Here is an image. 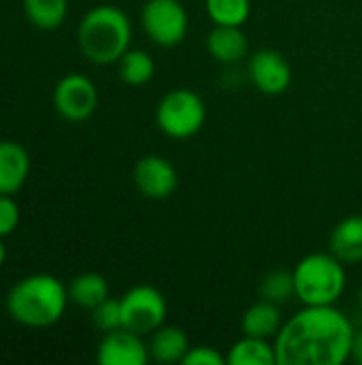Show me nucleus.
Wrapping results in <instances>:
<instances>
[{
    "mask_svg": "<svg viewBox=\"0 0 362 365\" xmlns=\"http://www.w3.org/2000/svg\"><path fill=\"white\" fill-rule=\"evenodd\" d=\"M354 325L335 306H305L275 336L277 365H344Z\"/></svg>",
    "mask_w": 362,
    "mask_h": 365,
    "instance_id": "nucleus-1",
    "label": "nucleus"
},
{
    "mask_svg": "<svg viewBox=\"0 0 362 365\" xmlns=\"http://www.w3.org/2000/svg\"><path fill=\"white\" fill-rule=\"evenodd\" d=\"M68 287L51 274H32L21 278L4 297L9 317L23 327H51L68 306Z\"/></svg>",
    "mask_w": 362,
    "mask_h": 365,
    "instance_id": "nucleus-2",
    "label": "nucleus"
},
{
    "mask_svg": "<svg viewBox=\"0 0 362 365\" xmlns=\"http://www.w3.org/2000/svg\"><path fill=\"white\" fill-rule=\"evenodd\" d=\"M130 17L113 4H98L90 9L77 28V45L81 53L98 66L117 64V60L130 49Z\"/></svg>",
    "mask_w": 362,
    "mask_h": 365,
    "instance_id": "nucleus-3",
    "label": "nucleus"
},
{
    "mask_svg": "<svg viewBox=\"0 0 362 365\" xmlns=\"http://www.w3.org/2000/svg\"><path fill=\"white\" fill-rule=\"evenodd\" d=\"M292 274L297 299L303 306H335L346 291V263L333 252L303 257Z\"/></svg>",
    "mask_w": 362,
    "mask_h": 365,
    "instance_id": "nucleus-4",
    "label": "nucleus"
},
{
    "mask_svg": "<svg viewBox=\"0 0 362 365\" xmlns=\"http://www.w3.org/2000/svg\"><path fill=\"white\" fill-rule=\"evenodd\" d=\"M207 120V105L203 96L190 88H175L166 92L156 107V124L171 139L194 137Z\"/></svg>",
    "mask_w": 362,
    "mask_h": 365,
    "instance_id": "nucleus-5",
    "label": "nucleus"
},
{
    "mask_svg": "<svg viewBox=\"0 0 362 365\" xmlns=\"http://www.w3.org/2000/svg\"><path fill=\"white\" fill-rule=\"evenodd\" d=\"M141 24L147 38L164 49L177 47L190 28L188 11L179 0H147L141 11Z\"/></svg>",
    "mask_w": 362,
    "mask_h": 365,
    "instance_id": "nucleus-6",
    "label": "nucleus"
},
{
    "mask_svg": "<svg viewBox=\"0 0 362 365\" xmlns=\"http://www.w3.org/2000/svg\"><path fill=\"white\" fill-rule=\"evenodd\" d=\"M122 302V317L124 327L141 334L151 336L158 327L166 321V299L164 295L151 284H139L124 293Z\"/></svg>",
    "mask_w": 362,
    "mask_h": 365,
    "instance_id": "nucleus-7",
    "label": "nucleus"
},
{
    "mask_svg": "<svg viewBox=\"0 0 362 365\" xmlns=\"http://www.w3.org/2000/svg\"><path fill=\"white\" fill-rule=\"evenodd\" d=\"M98 107L94 81L81 73L64 75L53 88V109L68 122H85Z\"/></svg>",
    "mask_w": 362,
    "mask_h": 365,
    "instance_id": "nucleus-8",
    "label": "nucleus"
},
{
    "mask_svg": "<svg viewBox=\"0 0 362 365\" xmlns=\"http://www.w3.org/2000/svg\"><path fill=\"white\" fill-rule=\"evenodd\" d=\"M134 188L151 201H164L175 195L179 175L173 163L158 154H147L137 160L132 169Z\"/></svg>",
    "mask_w": 362,
    "mask_h": 365,
    "instance_id": "nucleus-9",
    "label": "nucleus"
},
{
    "mask_svg": "<svg viewBox=\"0 0 362 365\" xmlns=\"http://www.w3.org/2000/svg\"><path fill=\"white\" fill-rule=\"evenodd\" d=\"M247 77L258 88V92L267 96H280L292 83V66L280 51L260 49L250 56Z\"/></svg>",
    "mask_w": 362,
    "mask_h": 365,
    "instance_id": "nucleus-10",
    "label": "nucleus"
},
{
    "mask_svg": "<svg viewBox=\"0 0 362 365\" xmlns=\"http://www.w3.org/2000/svg\"><path fill=\"white\" fill-rule=\"evenodd\" d=\"M149 359V346L143 342V336L126 327L102 334L96 349V361L100 365H147Z\"/></svg>",
    "mask_w": 362,
    "mask_h": 365,
    "instance_id": "nucleus-11",
    "label": "nucleus"
},
{
    "mask_svg": "<svg viewBox=\"0 0 362 365\" xmlns=\"http://www.w3.org/2000/svg\"><path fill=\"white\" fill-rule=\"evenodd\" d=\"M30 175V154L17 143L2 139L0 141V195H15L21 190Z\"/></svg>",
    "mask_w": 362,
    "mask_h": 365,
    "instance_id": "nucleus-12",
    "label": "nucleus"
},
{
    "mask_svg": "<svg viewBox=\"0 0 362 365\" xmlns=\"http://www.w3.org/2000/svg\"><path fill=\"white\" fill-rule=\"evenodd\" d=\"M207 51L220 64H237L247 58L250 41L241 26H213L207 34Z\"/></svg>",
    "mask_w": 362,
    "mask_h": 365,
    "instance_id": "nucleus-13",
    "label": "nucleus"
},
{
    "mask_svg": "<svg viewBox=\"0 0 362 365\" xmlns=\"http://www.w3.org/2000/svg\"><path fill=\"white\" fill-rule=\"evenodd\" d=\"M280 308H282L280 304H273L262 297L258 302H254L241 317L243 336H254V338H265V340L275 338L284 325Z\"/></svg>",
    "mask_w": 362,
    "mask_h": 365,
    "instance_id": "nucleus-14",
    "label": "nucleus"
},
{
    "mask_svg": "<svg viewBox=\"0 0 362 365\" xmlns=\"http://www.w3.org/2000/svg\"><path fill=\"white\" fill-rule=\"evenodd\" d=\"M149 357L156 364H181L190 351L188 334L177 325H162L149 338Z\"/></svg>",
    "mask_w": 362,
    "mask_h": 365,
    "instance_id": "nucleus-15",
    "label": "nucleus"
},
{
    "mask_svg": "<svg viewBox=\"0 0 362 365\" xmlns=\"http://www.w3.org/2000/svg\"><path fill=\"white\" fill-rule=\"evenodd\" d=\"M331 252L346 265L362 261V214L346 216L331 233Z\"/></svg>",
    "mask_w": 362,
    "mask_h": 365,
    "instance_id": "nucleus-16",
    "label": "nucleus"
},
{
    "mask_svg": "<svg viewBox=\"0 0 362 365\" xmlns=\"http://www.w3.org/2000/svg\"><path fill=\"white\" fill-rule=\"evenodd\" d=\"M107 297H109V284H107L105 276H100L96 272H83V274L75 276L68 284L70 304H75L83 310H94Z\"/></svg>",
    "mask_w": 362,
    "mask_h": 365,
    "instance_id": "nucleus-17",
    "label": "nucleus"
},
{
    "mask_svg": "<svg viewBox=\"0 0 362 365\" xmlns=\"http://www.w3.org/2000/svg\"><path fill=\"white\" fill-rule=\"evenodd\" d=\"M228 365H277V355L275 346L265 340V338H254V336H243L237 340L228 355H226Z\"/></svg>",
    "mask_w": 362,
    "mask_h": 365,
    "instance_id": "nucleus-18",
    "label": "nucleus"
},
{
    "mask_svg": "<svg viewBox=\"0 0 362 365\" xmlns=\"http://www.w3.org/2000/svg\"><path fill=\"white\" fill-rule=\"evenodd\" d=\"M117 73L119 79L126 86H145L154 79L156 75V62L149 51L145 49H128L119 60H117Z\"/></svg>",
    "mask_w": 362,
    "mask_h": 365,
    "instance_id": "nucleus-19",
    "label": "nucleus"
},
{
    "mask_svg": "<svg viewBox=\"0 0 362 365\" xmlns=\"http://www.w3.org/2000/svg\"><path fill=\"white\" fill-rule=\"evenodd\" d=\"M26 19L38 30H55L68 15V0H21Z\"/></svg>",
    "mask_w": 362,
    "mask_h": 365,
    "instance_id": "nucleus-20",
    "label": "nucleus"
},
{
    "mask_svg": "<svg viewBox=\"0 0 362 365\" xmlns=\"http://www.w3.org/2000/svg\"><path fill=\"white\" fill-rule=\"evenodd\" d=\"M205 9L213 26H243L250 19V0H205Z\"/></svg>",
    "mask_w": 362,
    "mask_h": 365,
    "instance_id": "nucleus-21",
    "label": "nucleus"
},
{
    "mask_svg": "<svg viewBox=\"0 0 362 365\" xmlns=\"http://www.w3.org/2000/svg\"><path fill=\"white\" fill-rule=\"evenodd\" d=\"M258 293L262 299L284 306L290 297H297L294 291V274L288 269H271L262 276Z\"/></svg>",
    "mask_w": 362,
    "mask_h": 365,
    "instance_id": "nucleus-22",
    "label": "nucleus"
},
{
    "mask_svg": "<svg viewBox=\"0 0 362 365\" xmlns=\"http://www.w3.org/2000/svg\"><path fill=\"white\" fill-rule=\"evenodd\" d=\"M92 312V323L98 331L102 334H109V331H115V329H122L124 327V317H122V302L119 299H113V297H107L102 304H98Z\"/></svg>",
    "mask_w": 362,
    "mask_h": 365,
    "instance_id": "nucleus-23",
    "label": "nucleus"
},
{
    "mask_svg": "<svg viewBox=\"0 0 362 365\" xmlns=\"http://www.w3.org/2000/svg\"><path fill=\"white\" fill-rule=\"evenodd\" d=\"M19 225V205L13 195H0V237L11 235Z\"/></svg>",
    "mask_w": 362,
    "mask_h": 365,
    "instance_id": "nucleus-24",
    "label": "nucleus"
},
{
    "mask_svg": "<svg viewBox=\"0 0 362 365\" xmlns=\"http://www.w3.org/2000/svg\"><path fill=\"white\" fill-rule=\"evenodd\" d=\"M226 357L213 346H190L181 365H224Z\"/></svg>",
    "mask_w": 362,
    "mask_h": 365,
    "instance_id": "nucleus-25",
    "label": "nucleus"
},
{
    "mask_svg": "<svg viewBox=\"0 0 362 365\" xmlns=\"http://www.w3.org/2000/svg\"><path fill=\"white\" fill-rule=\"evenodd\" d=\"M350 361L362 365V329H354L352 346H350Z\"/></svg>",
    "mask_w": 362,
    "mask_h": 365,
    "instance_id": "nucleus-26",
    "label": "nucleus"
},
{
    "mask_svg": "<svg viewBox=\"0 0 362 365\" xmlns=\"http://www.w3.org/2000/svg\"><path fill=\"white\" fill-rule=\"evenodd\" d=\"M2 240H4V237H0V267L4 265V259H6V248H4Z\"/></svg>",
    "mask_w": 362,
    "mask_h": 365,
    "instance_id": "nucleus-27",
    "label": "nucleus"
},
{
    "mask_svg": "<svg viewBox=\"0 0 362 365\" xmlns=\"http://www.w3.org/2000/svg\"><path fill=\"white\" fill-rule=\"evenodd\" d=\"M0 302H2V289H0Z\"/></svg>",
    "mask_w": 362,
    "mask_h": 365,
    "instance_id": "nucleus-28",
    "label": "nucleus"
},
{
    "mask_svg": "<svg viewBox=\"0 0 362 365\" xmlns=\"http://www.w3.org/2000/svg\"><path fill=\"white\" fill-rule=\"evenodd\" d=\"M361 306H362V289H361Z\"/></svg>",
    "mask_w": 362,
    "mask_h": 365,
    "instance_id": "nucleus-29",
    "label": "nucleus"
}]
</instances>
